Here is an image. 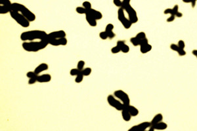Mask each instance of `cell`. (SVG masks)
<instances>
[{"mask_svg":"<svg viewBox=\"0 0 197 131\" xmlns=\"http://www.w3.org/2000/svg\"><path fill=\"white\" fill-rule=\"evenodd\" d=\"M106 33L108 34V37L109 39H113V38H114L116 36V34H114V32L113 31H106Z\"/></svg>","mask_w":197,"mask_h":131,"instance_id":"40","label":"cell"},{"mask_svg":"<svg viewBox=\"0 0 197 131\" xmlns=\"http://www.w3.org/2000/svg\"><path fill=\"white\" fill-rule=\"evenodd\" d=\"M82 6L83 7H84L85 9H86L87 10H89L90 9H91L92 8V5H91V3H90L89 1H83L82 3Z\"/></svg>","mask_w":197,"mask_h":131,"instance_id":"28","label":"cell"},{"mask_svg":"<svg viewBox=\"0 0 197 131\" xmlns=\"http://www.w3.org/2000/svg\"><path fill=\"white\" fill-rule=\"evenodd\" d=\"M111 53L112 54H118V53H119L120 52H121L120 49L117 45H116L114 47H112V49H111Z\"/></svg>","mask_w":197,"mask_h":131,"instance_id":"31","label":"cell"},{"mask_svg":"<svg viewBox=\"0 0 197 131\" xmlns=\"http://www.w3.org/2000/svg\"><path fill=\"white\" fill-rule=\"evenodd\" d=\"M113 4L117 7L122 8V0H113Z\"/></svg>","mask_w":197,"mask_h":131,"instance_id":"33","label":"cell"},{"mask_svg":"<svg viewBox=\"0 0 197 131\" xmlns=\"http://www.w3.org/2000/svg\"><path fill=\"white\" fill-rule=\"evenodd\" d=\"M176 16L175 15H170V17L167 18V22H172L176 19Z\"/></svg>","mask_w":197,"mask_h":131,"instance_id":"44","label":"cell"},{"mask_svg":"<svg viewBox=\"0 0 197 131\" xmlns=\"http://www.w3.org/2000/svg\"><path fill=\"white\" fill-rule=\"evenodd\" d=\"M172 9V12H173V15H176L177 12L179 11V6L178 5H175L173 6V7Z\"/></svg>","mask_w":197,"mask_h":131,"instance_id":"42","label":"cell"},{"mask_svg":"<svg viewBox=\"0 0 197 131\" xmlns=\"http://www.w3.org/2000/svg\"><path fill=\"white\" fill-rule=\"evenodd\" d=\"M92 72V69L89 67H87V68H84L82 70V73L83 74V76H89L91 75V73Z\"/></svg>","mask_w":197,"mask_h":131,"instance_id":"22","label":"cell"},{"mask_svg":"<svg viewBox=\"0 0 197 131\" xmlns=\"http://www.w3.org/2000/svg\"><path fill=\"white\" fill-rule=\"evenodd\" d=\"M13 3L10 0H0V5H11Z\"/></svg>","mask_w":197,"mask_h":131,"instance_id":"34","label":"cell"},{"mask_svg":"<svg viewBox=\"0 0 197 131\" xmlns=\"http://www.w3.org/2000/svg\"><path fill=\"white\" fill-rule=\"evenodd\" d=\"M177 45L179 46V47L180 48V49H185V41H184L182 40H179L178 41V43H177Z\"/></svg>","mask_w":197,"mask_h":131,"instance_id":"37","label":"cell"},{"mask_svg":"<svg viewBox=\"0 0 197 131\" xmlns=\"http://www.w3.org/2000/svg\"><path fill=\"white\" fill-rule=\"evenodd\" d=\"M122 112V119H124V121H125V122H128V121H130L131 119L132 116H131V114L130 113V112L124 108V110H122L121 111Z\"/></svg>","mask_w":197,"mask_h":131,"instance_id":"19","label":"cell"},{"mask_svg":"<svg viewBox=\"0 0 197 131\" xmlns=\"http://www.w3.org/2000/svg\"><path fill=\"white\" fill-rule=\"evenodd\" d=\"M130 3L131 0H122V8L127 12L128 18L132 22V24H135L139 20L138 16L136 11L135 10L134 8L132 7Z\"/></svg>","mask_w":197,"mask_h":131,"instance_id":"4","label":"cell"},{"mask_svg":"<svg viewBox=\"0 0 197 131\" xmlns=\"http://www.w3.org/2000/svg\"><path fill=\"white\" fill-rule=\"evenodd\" d=\"M89 12V13L91 15L93 18H95L97 20H101V19L103 18V14L101 12L96 10L95 9H90L88 11Z\"/></svg>","mask_w":197,"mask_h":131,"instance_id":"15","label":"cell"},{"mask_svg":"<svg viewBox=\"0 0 197 131\" xmlns=\"http://www.w3.org/2000/svg\"><path fill=\"white\" fill-rule=\"evenodd\" d=\"M164 15H173V12H172V9H171V8H167V9H166L164 11Z\"/></svg>","mask_w":197,"mask_h":131,"instance_id":"41","label":"cell"},{"mask_svg":"<svg viewBox=\"0 0 197 131\" xmlns=\"http://www.w3.org/2000/svg\"><path fill=\"white\" fill-rule=\"evenodd\" d=\"M185 4H192L193 2H196L197 0H182Z\"/></svg>","mask_w":197,"mask_h":131,"instance_id":"45","label":"cell"},{"mask_svg":"<svg viewBox=\"0 0 197 131\" xmlns=\"http://www.w3.org/2000/svg\"><path fill=\"white\" fill-rule=\"evenodd\" d=\"M49 43L47 40H40L38 41H24L22 44L23 49L27 52L36 53L44 49L47 47Z\"/></svg>","mask_w":197,"mask_h":131,"instance_id":"2","label":"cell"},{"mask_svg":"<svg viewBox=\"0 0 197 131\" xmlns=\"http://www.w3.org/2000/svg\"><path fill=\"white\" fill-rule=\"evenodd\" d=\"M163 120V116L162 113H157L154 116V117L152 119L151 121V123L152 125H153V124H156L160 122V121H162Z\"/></svg>","mask_w":197,"mask_h":131,"instance_id":"21","label":"cell"},{"mask_svg":"<svg viewBox=\"0 0 197 131\" xmlns=\"http://www.w3.org/2000/svg\"><path fill=\"white\" fill-rule=\"evenodd\" d=\"M152 125V124H151ZM153 127L154 130H166L167 128V124L162 122V121H160V122L158 123L155 124H153V125H152Z\"/></svg>","mask_w":197,"mask_h":131,"instance_id":"18","label":"cell"},{"mask_svg":"<svg viewBox=\"0 0 197 131\" xmlns=\"http://www.w3.org/2000/svg\"><path fill=\"white\" fill-rule=\"evenodd\" d=\"M125 108L130 112L132 117H136L138 116L139 113V111L137 108L134 106H131L130 104L125 106Z\"/></svg>","mask_w":197,"mask_h":131,"instance_id":"17","label":"cell"},{"mask_svg":"<svg viewBox=\"0 0 197 131\" xmlns=\"http://www.w3.org/2000/svg\"><path fill=\"white\" fill-rule=\"evenodd\" d=\"M139 47H140V51L142 54H147L148 52H150L152 49H153V47H152L151 44H149V43L143 45H141Z\"/></svg>","mask_w":197,"mask_h":131,"instance_id":"20","label":"cell"},{"mask_svg":"<svg viewBox=\"0 0 197 131\" xmlns=\"http://www.w3.org/2000/svg\"><path fill=\"white\" fill-rule=\"evenodd\" d=\"M175 16H176V17H177V18H182L183 17V13H182V12L178 11L176 14Z\"/></svg>","mask_w":197,"mask_h":131,"instance_id":"46","label":"cell"},{"mask_svg":"<svg viewBox=\"0 0 197 131\" xmlns=\"http://www.w3.org/2000/svg\"><path fill=\"white\" fill-rule=\"evenodd\" d=\"M13 10L21 12L30 22L35 21V19H36V16H35L34 12H32L25 5L20 4V3H13L12 11Z\"/></svg>","mask_w":197,"mask_h":131,"instance_id":"3","label":"cell"},{"mask_svg":"<svg viewBox=\"0 0 197 131\" xmlns=\"http://www.w3.org/2000/svg\"><path fill=\"white\" fill-rule=\"evenodd\" d=\"M192 54L195 56H197V49H195L192 51Z\"/></svg>","mask_w":197,"mask_h":131,"instance_id":"47","label":"cell"},{"mask_svg":"<svg viewBox=\"0 0 197 131\" xmlns=\"http://www.w3.org/2000/svg\"><path fill=\"white\" fill-rule=\"evenodd\" d=\"M177 53H178V55L181 56H185L186 55V51L185 49H180L179 48V49L178 50V51H177Z\"/></svg>","mask_w":197,"mask_h":131,"instance_id":"39","label":"cell"},{"mask_svg":"<svg viewBox=\"0 0 197 131\" xmlns=\"http://www.w3.org/2000/svg\"><path fill=\"white\" fill-rule=\"evenodd\" d=\"M47 34L46 31L40 30H33L24 31L21 34L22 41H32L34 40H46Z\"/></svg>","mask_w":197,"mask_h":131,"instance_id":"1","label":"cell"},{"mask_svg":"<svg viewBox=\"0 0 197 131\" xmlns=\"http://www.w3.org/2000/svg\"><path fill=\"white\" fill-rule=\"evenodd\" d=\"M116 45L119 47V48L120 49L121 52L123 53H128L130 52V47H129V46L123 40H118L117 42H116Z\"/></svg>","mask_w":197,"mask_h":131,"instance_id":"12","label":"cell"},{"mask_svg":"<svg viewBox=\"0 0 197 131\" xmlns=\"http://www.w3.org/2000/svg\"><path fill=\"white\" fill-rule=\"evenodd\" d=\"M170 47L171 49H172L173 51H175V52H177L178 50L179 49V47L178 45H177V44H175V43L171 44Z\"/></svg>","mask_w":197,"mask_h":131,"instance_id":"38","label":"cell"},{"mask_svg":"<svg viewBox=\"0 0 197 131\" xmlns=\"http://www.w3.org/2000/svg\"><path fill=\"white\" fill-rule=\"evenodd\" d=\"M83 78H84V76L83 75V74L81 72L80 74L76 76L75 79H74V81H75V83H82L83 81Z\"/></svg>","mask_w":197,"mask_h":131,"instance_id":"26","label":"cell"},{"mask_svg":"<svg viewBox=\"0 0 197 131\" xmlns=\"http://www.w3.org/2000/svg\"><path fill=\"white\" fill-rule=\"evenodd\" d=\"M135 37L138 38L139 40H143L147 37V35L144 31H141V32H139L136 36H135Z\"/></svg>","mask_w":197,"mask_h":131,"instance_id":"30","label":"cell"},{"mask_svg":"<svg viewBox=\"0 0 197 131\" xmlns=\"http://www.w3.org/2000/svg\"><path fill=\"white\" fill-rule=\"evenodd\" d=\"M9 14H10L11 18L17 22V23L21 26L22 27L27 28L30 26V22L24 16L22 15L21 12H19L17 11L13 10L10 12V13Z\"/></svg>","mask_w":197,"mask_h":131,"instance_id":"5","label":"cell"},{"mask_svg":"<svg viewBox=\"0 0 197 131\" xmlns=\"http://www.w3.org/2000/svg\"><path fill=\"white\" fill-rule=\"evenodd\" d=\"M52 77L50 74H42V75H38V82L40 83H48L51 81Z\"/></svg>","mask_w":197,"mask_h":131,"instance_id":"14","label":"cell"},{"mask_svg":"<svg viewBox=\"0 0 197 131\" xmlns=\"http://www.w3.org/2000/svg\"><path fill=\"white\" fill-rule=\"evenodd\" d=\"M38 75L34 71H30V72H28L27 73V77L28 79L34 78V77H36Z\"/></svg>","mask_w":197,"mask_h":131,"instance_id":"32","label":"cell"},{"mask_svg":"<svg viewBox=\"0 0 197 131\" xmlns=\"http://www.w3.org/2000/svg\"><path fill=\"white\" fill-rule=\"evenodd\" d=\"M81 72H82V71H81V70H80L79 69H77V68H73V69H72L70 71V75L71 76L76 77V75L80 74V73H81Z\"/></svg>","mask_w":197,"mask_h":131,"instance_id":"25","label":"cell"},{"mask_svg":"<svg viewBox=\"0 0 197 131\" xmlns=\"http://www.w3.org/2000/svg\"><path fill=\"white\" fill-rule=\"evenodd\" d=\"M118 19L122 25L123 26L125 29L128 30L131 27L132 22L130 20V19L126 18L124 14V10L122 8H119L118 10Z\"/></svg>","mask_w":197,"mask_h":131,"instance_id":"7","label":"cell"},{"mask_svg":"<svg viewBox=\"0 0 197 131\" xmlns=\"http://www.w3.org/2000/svg\"><path fill=\"white\" fill-rule=\"evenodd\" d=\"M107 102L110 106L118 111H122L126 106L120 100H118L117 98L112 94H110L107 97Z\"/></svg>","mask_w":197,"mask_h":131,"instance_id":"6","label":"cell"},{"mask_svg":"<svg viewBox=\"0 0 197 131\" xmlns=\"http://www.w3.org/2000/svg\"><path fill=\"white\" fill-rule=\"evenodd\" d=\"M85 17L86 21L88 22V23L90 26L95 27L97 25V20L95 18H93L92 16L89 13L88 11L85 14Z\"/></svg>","mask_w":197,"mask_h":131,"instance_id":"13","label":"cell"},{"mask_svg":"<svg viewBox=\"0 0 197 131\" xmlns=\"http://www.w3.org/2000/svg\"><path fill=\"white\" fill-rule=\"evenodd\" d=\"M48 69H49V66H48L47 64L41 63L35 68L34 72L36 73L38 75H40V73L43 72L47 71V70H48Z\"/></svg>","mask_w":197,"mask_h":131,"instance_id":"16","label":"cell"},{"mask_svg":"<svg viewBox=\"0 0 197 131\" xmlns=\"http://www.w3.org/2000/svg\"><path fill=\"white\" fill-rule=\"evenodd\" d=\"M36 82H38V76L30 78L29 79L28 83L29 85H33V84H35Z\"/></svg>","mask_w":197,"mask_h":131,"instance_id":"36","label":"cell"},{"mask_svg":"<svg viewBox=\"0 0 197 131\" xmlns=\"http://www.w3.org/2000/svg\"><path fill=\"white\" fill-rule=\"evenodd\" d=\"M151 126V122H148V121H145V122L135 124V125L131 127L128 130L129 131H145V130H147Z\"/></svg>","mask_w":197,"mask_h":131,"instance_id":"9","label":"cell"},{"mask_svg":"<svg viewBox=\"0 0 197 131\" xmlns=\"http://www.w3.org/2000/svg\"><path fill=\"white\" fill-rule=\"evenodd\" d=\"M85 65H86V62L84 60H79L78 62H77V68L82 71V70L84 68Z\"/></svg>","mask_w":197,"mask_h":131,"instance_id":"27","label":"cell"},{"mask_svg":"<svg viewBox=\"0 0 197 131\" xmlns=\"http://www.w3.org/2000/svg\"><path fill=\"white\" fill-rule=\"evenodd\" d=\"M99 37L101 38L102 40H107L108 37V34L105 31H101V32L99 33Z\"/></svg>","mask_w":197,"mask_h":131,"instance_id":"29","label":"cell"},{"mask_svg":"<svg viewBox=\"0 0 197 131\" xmlns=\"http://www.w3.org/2000/svg\"><path fill=\"white\" fill-rule=\"evenodd\" d=\"M66 36V34L64 30H57L54 31L47 34V39H59V38L65 37Z\"/></svg>","mask_w":197,"mask_h":131,"instance_id":"11","label":"cell"},{"mask_svg":"<svg viewBox=\"0 0 197 131\" xmlns=\"http://www.w3.org/2000/svg\"><path fill=\"white\" fill-rule=\"evenodd\" d=\"M49 45L52 46H65L68 43V40L66 37H62L59 39H47L46 40Z\"/></svg>","mask_w":197,"mask_h":131,"instance_id":"10","label":"cell"},{"mask_svg":"<svg viewBox=\"0 0 197 131\" xmlns=\"http://www.w3.org/2000/svg\"><path fill=\"white\" fill-rule=\"evenodd\" d=\"M196 59H197V56H196Z\"/></svg>","mask_w":197,"mask_h":131,"instance_id":"48","label":"cell"},{"mask_svg":"<svg viewBox=\"0 0 197 131\" xmlns=\"http://www.w3.org/2000/svg\"><path fill=\"white\" fill-rule=\"evenodd\" d=\"M130 42L132 45H133L134 46L137 47V46H139L140 40H139L138 38H137L135 36L132 37H131V39H130Z\"/></svg>","mask_w":197,"mask_h":131,"instance_id":"24","label":"cell"},{"mask_svg":"<svg viewBox=\"0 0 197 131\" xmlns=\"http://www.w3.org/2000/svg\"><path fill=\"white\" fill-rule=\"evenodd\" d=\"M114 96L119 99L125 106L130 104V98L126 92L122 90H116L114 92Z\"/></svg>","mask_w":197,"mask_h":131,"instance_id":"8","label":"cell"},{"mask_svg":"<svg viewBox=\"0 0 197 131\" xmlns=\"http://www.w3.org/2000/svg\"><path fill=\"white\" fill-rule=\"evenodd\" d=\"M114 25H113L111 23H110V24H108L106 26V27H105V30L106 31H113V30H114Z\"/></svg>","mask_w":197,"mask_h":131,"instance_id":"35","label":"cell"},{"mask_svg":"<svg viewBox=\"0 0 197 131\" xmlns=\"http://www.w3.org/2000/svg\"><path fill=\"white\" fill-rule=\"evenodd\" d=\"M76 11L77 13H78L80 15H84L87 12H88V10H87L86 9H85L84 7H83V6H80V7H77L76 8Z\"/></svg>","mask_w":197,"mask_h":131,"instance_id":"23","label":"cell"},{"mask_svg":"<svg viewBox=\"0 0 197 131\" xmlns=\"http://www.w3.org/2000/svg\"><path fill=\"white\" fill-rule=\"evenodd\" d=\"M148 43V40L147 38H145V39H143V40H140V42H139V46L141 45H145V44H147Z\"/></svg>","mask_w":197,"mask_h":131,"instance_id":"43","label":"cell"}]
</instances>
